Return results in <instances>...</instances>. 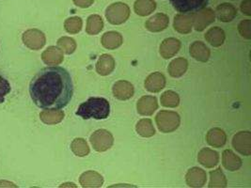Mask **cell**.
<instances>
[{"label":"cell","instance_id":"1","mask_svg":"<svg viewBox=\"0 0 251 188\" xmlns=\"http://www.w3.org/2000/svg\"><path fill=\"white\" fill-rule=\"evenodd\" d=\"M29 94L35 105L42 109H61L73 98L74 84L71 74L58 66L44 68L32 78Z\"/></svg>","mask_w":251,"mask_h":188},{"label":"cell","instance_id":"2","mask_svg":"<svg viewBox=\"0 0 251 188\" xmlns=\"http://www.w3.org/2000/svg\"><path fill=\"white\" fill-rule=\"evenodd\" d=\"M110 105L106 99L103 97H92L85 103L81 104L76 115L84 118L104 119L109 116Z\"/></svg>","mask_w":251,"mask_h":188},{"label":"cell","instance_id":"3","mask_svg":"<svg viewBox=\"0 0 251 188\" xmlns=\"http://www.w3.org/2000/svg\"><path fill=\"white\" fill-rule=\"evenodd\" d=\"M158 129L162 133H172L178 129L181 123L180 115L174 111L162 110L155 117Z\"/></svg>","mask_w":251,"mask_h":188},{"label":"cell","instance_id":"4","mask_svg":"<svg viewBox=\"0 0 251 188\" xmlns=\"http://www.w3.org/2000/svg\"><path fill=\"white\" fill-rule=\"evenodd\" d=\"M107 21L112 24H122L126 23L130 17V8L123 2H116L107 7L105 11Z\"/></svg>","mask_w":251,"mask_h":188},{"label":"cell","instance_id":"5","mask_svg":"<svg viewBox=\"0 0 251 188\" xmlns=\"http://www.w3.org/2000/svg\"><path fill=\"white\" fill-rule=\"evenodd\" d=\"M91 143L95 151L103 153L109 150L114 143V138L107 130L99 129L91 136Z\"/></svg>","mask_w":251,"mask_h":188},{"label":"cell","instance_id":"6","mask_svg":"<svg viewBox=\"0 0 251 188\" xmlns=\"http://www.w3.org/2000/svg\"><path fill=\"white\" fill-rule=\"evenodd\" d=\"M193 26L196 31H203L208 25L216 21V13L209 8H203L192 13Z\"/></svg>","mask_w":251,"mask_h":188},{"label":"cell","instance_id":"7","mask_svg":"<svg viewBox=\"0 0 251 188\" xmlns=\"http://www.w3.org/2000/svg\"><path fill=\"white\" fill-rule=\"evenodd\" d=\"M24 45L31 50H40L46 46V35L39 29L32 28L24 32L22 36Z\"/></svg>","mask_w":251,"mask_h":188},{"label":"cell","instance_id":"8","mask_svg":"<svg viewBox=\"0 0 251 188\" xmlns=\"http://www.w3.org/2000/svg\"><path fill=\"white\" fill-rule=\"evenodd\" d=\"M173 8L180 13H194L205 8L209 0H170Z\"/></svg>","mask_w":251,"mask_h":188},{"label":"cell","instance_id":"9","mask_svg":"<svg viewBox=\"0 0 251 188\" xmlns=\"http://www.w3.org/2000/svg\"><path fill=\"white\" fill-rule=\"evenodd\" d=\"M232 146L238 153L250 156L251 154V133L250 131H241L234 135Z\"/></svg>","mask_w":251,"mask_h":188},{"label":"cell","instance_id":"10","mask_svg":"<svg viewBox=\"0 0 251 188\" xmlns=\"http://www.w3.org/2000/svg\"><path fill=\"white\" fill-rule=\"evenodd\" d=\"M185 181L189 188H202L204 187L207 181L206 171L201 167H192L187 171L185 175Z\"/></svg>","mask_w":251,"mask_h":188},{"label":"cell","instance_id":"11","mask_svg":"<svg viewBox=\"0 0 251 188\" xmlns=\"http://www.w3.org/2000/svg\"><path fill=\"white\" fill-rule=\"evenodd\" d=\"M157 108H158L157 99L151 95L142 96L137 102V112H138V114H140L142 116L152 115L156 111Z\"/></svg>","mask_w":251,"mask_h":188},{"label":"cell","instance_id":"12","mask_svg":"<svg viewBox=\"0 0 251 188\" xmlns=\"http://www.w3.org/2000/svg\"><path fill=\"white\" fill-rule=\"evenodd\" d=\"M174 29L181 34H188L193 28L192 13H180L175 15L173 22Z\"/></svg>","mask_w":251,"mask_h":188},{"label":"cell","instance_id":"13","mask_svg":"<svg viewBox=\"0 0 251 188\" xmlns=\"http://www.w3.org/2000/svg\"><path fill=\"white\" fill-rule=\"evenodd\" d=\"M181 42L176 38H167L160 45V55L165 59H172L181 49Z\"/></svg>","mask_w":251,"mask_h":188},{"label":"cell","instance_id":"14","mask_svg":"<svg viewBox=\"0 0 251 188\" xmlns=\"http://www.w3.org/2000/svg\"><path fill=\"white\" fill-rule=\"evenodd\" d=\"M112 92L115 98L121 101H126L134 96L135 89L133 84L125 80H120L115 83Z\"/></svg>","mask_w":251,"mask_h":188},{"label":"cell","instance_id":"15","mask_svg":"<svg viewBox=\"0 0 251 188\" xmlns=\"http://www.w3.org/2000/svg\"><path fill=\"white\" fill-rule=\"evenodd\" d=\"M170 24V18L165 13H156L145 23V27L151 32H160L165 30Z\"/></svg>","mask_w":251,"mask_h":188},{"label":"cell","instance_id":"16","mask_svg":"<svg viewBox=\"0 0 251 188\" xmlns=\"http://www.w3.org/2000/svg\"><path fill=\"white\" fill-rule=\"evenodd\" d=\"M144 86L150 93L157 94L166 87V77L161 72H152L146 78Z\"/></svg>","mask_w":251,"mask_h":188},{"label":"cell","instance_id":"17","mask_svg":"<svg viewBox=\"0 0 251 188\" xmlns=\"http://www.w3.org/2000/svg\"><path fill=\"white\" fill-rule=\"evenodd\" d=\"M79 183L82 188H102L103 185V178L98 172L90 170L84 172L80 176Z\"/></svg>","mask_w":251,"mask_h":188},{"label":"cell","instance_id":"18","mask_svg":"<svg viewBox=\"0 0 251 188\" xmlns=\"http://www.w3.org/2000/svg\"><path fill=\"white\" fill-rule=\"evenodd\" d=\"M42 59L47 65L56 66L63 61L64 56L58 47H49L43 52Z\"/></svg>","mask_w":251,"mask_h":188},{"label":"cell","instance_id":"19","mask_svg":"<svg viewBox=\"0 0 251 188\" xmlns=\"http://www.w3.org/2000/svg\"><path fill=\"white\" fill-rule=\"evenodd\" d=\"M189 53L193 59L201 62H207L211 56L210 49L200 41H196L190 46Z\"/></svg>","mask_w":251,"mask_h":188},{"label":"cell","instance_id":"20","mask_svg":"<svg viewBox=\"0 0 251 188\" xmlns=\"http://www.w3.org/2000/svg\"><path fill=\"white\" fill-rule=\"evenodd\" d=\"M198 160L207 168H213L219 162V154L212 149L204 148L198 154Z\"/></svg>","mask_w":251,"mask_h":188},{"label":"cell","instance_id":"21","mask_svg":"<svg viewBox=\"0 0 251 188\" xmlns=\"http://www.w3.org/2000/svg\"><path fill=\"white\" fill-rule=\"evenodd\" d=\"M206 141L207 143L215 148H221L227 142V136L226 133L220 128H212L206 135Z\"/></svg>","mask_w":251,"mask_h":188},{"label":"cell","instance_id":"22","mask_svg":"<svg viewBox=\"0 0 251 188\" xmlns=\"http://www.w3.org/2000/svg\"><path fill=\"white\" fill-rule=\"evenodd\" d=\"M115 59L108 54L102 55L96 63V71L100 75H108L115 69Z\"/></svg>","mask_w":251,"mask_h":188},{"label":"cell","instance_id":"23","mask_svg":"<svg viewBox=\"0 0 251 188\" xmlns=\"http://www.w3.org/2000/svg\"><path fill=\"white\" fill-rule=\"evenodd\" d=\"M216 12H217V19H219V21L224 23L231 22L237 15L236 8L233 5L228 3H223L217 6Z\"/></svg>","mask_w":251,"mask_h":188},{"label":"cell","instance_id":"24","mask_svg":"<svg viewBox=\"0 0 251 188\" xmlns=\"http://www.w3.org/2000/svg\"><path fill=\"white\" fill-rule=\"evenodd\" d=\"M64 116V112L60 109H45L40 113L41 120L48 125H55L61 122Z\"/></svg>","mask_w":251,"mask_h":188},{"label":"cell","instance_id":"25","mask_svg":"<svg viewBox=\"0 0 251 188\" xmlns=\"http://www.w3.org/2000/svg\"><path fill=\"white\" fill-rule=\"evenodd\" d=\"M223 166L229 171H236L242 166V160L230 150H225L222 153Z\"/></svg>","mask_w":251,"mask_h":188},{"label":"cell","instance_id":"26","mask_svg":"<svg viewBox=\"0 0 251 188\" xmlns=\"http://www.w3.org/2000/svg\"><path fill=\"white\" fill-rule=\"evenodd\" d=\"M204 38L206 42H208L212 47H219L224 44L226 40V35L222 28L214 26L206 32Z\"/></svg>","mask_w":251,"mask_h":188},{"label":"cell","instance_id":"27","mask_svg":"<svg viewBox=\"0 0 251 188\" xmlns=\"http://www.w3.org/2000/svg\"><path fill=\"white\" fill-rule=\"evenodd\" d=\"M101 43L104 48H106L108 50H114L123 45L124 38L119 32L108 31L103 34Z\"/></svg>","mask_w":251,"mask_h":188},{"label":"cell","instance_id":"28","mask_svg":"<svg viewBox=\"0 0 251 188\" xmlns=\"http://www.w3.org/2000/svg\"><path fill=\"white\" fill-rule=\"evenodd\" d=\"M188 68V61L183 58H178L173 59L169 65V73L170 75L174 78H179L183 76L186 72Z\"/></svg>","mask_w":251,"mask_h":188},{"label":"cell","instance_id":"29","mask_svg":"<svg viewBox=\"0 0 251 188\" xmlns=\"http://www.w3.org/2000/svg\"><path fill=\"white\" fill-rule=\"evenodd\" d=\"M156 3L154 0H137L134 10L139 16H148L155 11Z\"/></svg>","mask_w":251,"mask_h":188},{"label":"cell","instance_id":"30","mask_svg":"<svg viewBox=\"0 0 251 188\" xmlns=\"http://www.w3.org/2000/svg\"><path fill=\"white\" fill-rule=\"evenodd\" d=\"M103 21L100 15L92 14L89 16L86 26V32L89 35H97L103 30Z\"/></svg>","mask_w":251,"mask_h":188},{"label":"cell","instance_id":"31","mask_svg":"<svg viewBox=\"0 0 251 188\" xmlns=\"http://www.w3.org/2000/svg\"><path fill=\"white\" fill-rule=\"evenodd\" d=\"M136 130L137 134L143 138H151L155 135V129L150 118L140 119L136 125Z\"/></svg>","mask_w":251,"mask_h":188},{"label":"cell","instance_id":"32","mask_svg":"<svg viewBox=\"0 0 251 188\" xmlns=\"http://www.w3.org/2000/svg\"><path fill=\"white\" fill-rule=\"evenodd\" d=\"M227 178L220 167H218L215 170H212L210 172V183L209 188H223L227 187Z\"/></svg>","mask_w":251,"mask_h":188},{"label":"cell","instance_id":"33","mask_svg":"<svg viewBox=\"0 0 251 188\" xmlns=\"http://www.w3.org/2000/svg\"><path fill=\"white\" fill-rule=\"evenodd\" d=\"M71 150L76 156L84 157L90 153V147L83 139H75L71 143Z\"/></svg>","mask_w":251,"mask_h":188},{"label":"cell","instance_id":"34","mask_svg":"<svg viewBox=\"0 0 251 188\" xmlns=\"http://www.w3.org/2000/svg\"><path fill=\"white\" fill-rule=\"evenodd\" d=\"M161 105L165 107L174 108L177 107L180 104V97L178 94L173 91H167L161 95L160 98Z\"/></svg>","mask_w":251,"mask_h":188},{"label":"cell","instance_id":"35","mask_svg":"<svg viewBox=\"0 0 251 188\" xmlns=\"http://www.w3.org/2000/svg\"><path fill=\"white\" fill-rule=\"evenodd\" d=\"M83 26L82 19L77 16L70 17L64 22V28L70 34H77Z\"/></svg>","mask_w":251,"mask_h":188},{"label":"cell","instance_id":"36","mask_svg":"<svg viewBox=\"0 0 251 188\" xmlns=\"http://www.w3.org/2000/svg\"><path fill=\"white\" fill-rule=\"evenodd\" d=\"M57 47L65 54L71 55L76 49V43L71 37H61L57 41Z\"/></svg>","mask_w":251,"mask_h":188},{"label":"cell","instance_id":"37","mask_svg":"<svg viewBox=\"0 0 251 188\" xmlns=\"http://www.w3.org/2000/svg\"><path fill=\"white\" fill-rule=\"evenodd\" d=\"M238 31L242 37L245 39H251V21L250 19L241 21L238 24Z\"/></svg>","mask_w":251,"mask_h":188},{"label":"cell","instance_id":"38","mask_svg":"<svg viewBox=\"0 0 251 188\" xmlns=\"http://www.w3.org/2000/svg\"><path fill=\"white\" fill-rule=\"evenodd\" d=\"M11 85L7 79L0 76V104L5 102V97L11 93Z\"/></svg>","mask_w":251,"mask_h":188},{"label":"cell","instance_id":"39","mask_svg":"<svg viewBox=\"0 0 251 188\" xmlns=\"http://www.w3.org/2000/svg\"><path fill=\"white\" fill-rule=\"evenodd\" d=\"M241 12H243L247 16L251 15V0H243L240 6Z\"/></svg>","mask_w":251,"mask_h":188},{"label":"cell","instance_id":"40","mask_svg":"<svg viewBox=\"0 0 251 188\" xmlns=\"http://www.w3.org/2000/svg\"><path fill=\"white\" fill-rule=\"evenodd\" d=\"M93 2H94V0H74V3L77 7L83 8V9L91 7L92 4H93Z\"/></svg>","mask_w":251,"mask_h":188},{"label":"cell","instance_id":"41","mask_svg":"<svg viewBox=\"0 0 251 188\" xmlns=\"http://www.w3.org/2000/svg\"><path fill=\"white\" fill-rule=\"evenodd\" d=\"M0 188H17V186L8 181H0Z\"/></svg>","mask_w":251,"mask_h":188},{"label":"cell","instance_id":"42","mask_svg":"<svg viewBox=\"0 0 251 188\" xmlns=\"http://www.w3.org/2000/svg\"><path fill=\"white\" fill-rule=\"evenodd\" d=\"M66 187H72V188H76V186H75V184L73 183H68V184H63L60 186V188H66Z\"/></svg>","mask_w":251,"mask_h":188}]
</instances>
